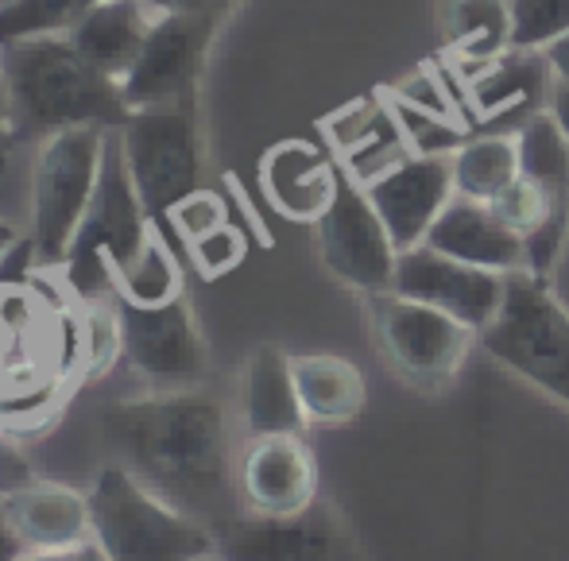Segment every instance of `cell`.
<instances>
[{"instance_id": "cell-1", "label": "cell", "mask_w": 569, "mask_h": 561, "mask_svg": "<svg viewBox=\"0 0 569 561\" xmlns=\"http://www.w3.org/2000/svg\"><path fill=\"white\" fill-rule=\"evenodd\" d=\"M101 442L109 461L218 539L244 515L229 411L206 383L109 403L101 411Z\"/></svg>"}, {"instance_id": "cell-2", "label": "cell", "mask_w": 569, "mask_h": 561, "mask_svg": "<svg viewBox=\"0 0 569 561\" xmlns=\"http://www.w3.org/2000/svg\"><path fill=\"white\" fill-rule=\"evenodd\" d=\"M16 143H43L67 128H124L132 109L117 78L78 54L70 36H39L0 47Z\"/></svg>"}, {"instance_id": "cell-3", "label": "cell", "mask_w": 569, "mask_h": 561, "mask_svg": "<svg viewBox=\"0 0 569 561\" xmlns=\"http://www.w3.org/2000/svg\"><path fill=\"white\" fill-rule=\"evenodd\" d=\"M90 515V539L113 561H202L218 554L210 527L171 508L117 461L101 464L93 477Z\"/></svg>"}, {"instance_id": "cell-4", "label": "cell", "mask_w": 569, "mask_h": 561, "mask_svg": "<svg viewBox=\"0 0 569 561\" xmlns=\"http://www.w3.org/2000/svg\"><path fill=\"white\" fill-rule=\"evenodd\" d=\"M488 357L569 407V314L542 276L519 268L503 276V302L480 330Z\"/></svg>"}, {"instance_id": "cell-5", "label": "cell", "mask_w": 569, "mask_h": 561, "mask_svg": "<svg viewBox=\"0 0 569 561\" xmlns=\"http://www.w3.org/2000/svg\"><path fill=\"white\" fill-rule=\"evenodd\" d=\"M109 128H67L39 143L31 171V252L39 263H67L98 190Z\"/></svg>"}, {"instance_id": "cell-6", "label": "cell", "mask_w": 569, "mask_h": 561, "mask_svg": "<svg viewBox=\"0 0 569 561\" xmlns=\"http://www.w3.org/2000/svg\"><path fill=\"white\" fill-rule=\"evenodd\" d=\"M151 237H156V224H151V213L143 210L140 194H136L132 174H128L120 132L109 128L98 190H93V202L82 218V229H78L67 263H62L67 279L86 294L93 287H109L113 291V271L124 268L128 260H136Z\"/></svg>"}, {"instance_id": "cell-7", "label": "cell", "mask_w": 569, "mask_h": 561, "mask_svg": "<svg viewBox=\"0 0 569 561\" xmlns=\"http://www.w3.org/2000/svg\"><path fill=\"white\" fill-rule=\"evenodd\" d=\"M117 132L128 159V174H132L136 194L151 213V221H163L182 198L202 190L198 187L202 182L198 106L140 109Z\"/></svg>"}, {"instance_id": "cell-8", "label": "cell", "mask_w": 569, "mask_h": 561, "mask_svg": "<svg viewBox=\"0 0 569 561\" xmlns=\"http://www.w3.org/2000/svg\"><path fill=\"white\" fill-rule=\"evenodd\" d=\"M221 23L226 16L218 12H159L140 59L120 82L128 109L198 106V86Z\"/></svg>"}, {"instance_id": "cell-9", "label": "cell", "mask_w": 569, "mask_h": 561, "mask_svg": "<svg viewBox=\"0 0 569 561\" xmlns=\"http://www.w3.org/2000/svg\"><path fill=\"white\" fill-rule=\"evenodd\" d=\"M117 318L120 357L148 383V391H182L210 383V344L182 294L163 307H132L117 299Z\"/></svg>"}, {"instance_id": "cell-10", "label": "cell", "mask_w": 569, "mask_h": 561, "mask_svg": "<svg viewBox=\"0 0 569 561\" xmlns=\"http://www.w3.org/2000/svg\"><path fill=\"white\" fill-rule=\"evenodd\" d=\"M315 224H318V252H322L326 268H330L341 283L357 287V291H368V294L391 291L399 248L391 244L388 224L380 221L372 198H368V190L360 187V182L341 174L330 210Z\"/></svg>"}, {"instance_id": "cell-11", "label": "cell", "mask_w": 569, "mask_h": 561, "mask_svg": "<svg viewBox=\"0 0 569 561\" xmlns=\"http://www.w3.org/2000/svg\"><path fill=\"white\" fill-rule=\"evenodd\" d=\"M376 333L391 364L415 383L450 380L469 349L472 330L453 314L396 291L376 294Z\"/></svg>"}, {"instance_id": "cell-12", "label": "cell", "mask_w": 569, "mask_h": 561, "mask_svg": "<svg viewBox=\"0 0 569 561\" xmlns=\"http://www.w3.org/2000/svg\"><path fill=\"white\" fill-rule=\"evenodd\" d=\"M226 561H352V542L333 508L315 500L291 515H244L218 539Z\"/></svg>"}, {"instance_id": "cell-13", "label": "cell", "mask_w": 569, "mask_h": 561, "mask_svg": "<svg viewBox=\"0 0 569 561\" xmlns=\"http://www.w3.org/2000/svg\"><path fill=\"white\" fill-rule=\"evenodd\" d=\"M391 291L403 294V299L446 310L457 322H465L469 330L480 333L503 302V271L477 268V263L435 252L430 244H419L399 252Z\"/></svg>"}, {"instance_id": "cell-14", "label": "cell", "mask_w": 569, "mask_h": 561, "mask_svg": "<svg viewBox=\"0 0 569 561\" xmlns=\"http://www.w3.org/2000/svg\"><path fill=\"white\" fill-rule=\"evenodd\" d=\"M368 198H372L380 221L388 224L391 244L399 252L419 248L427 240L430 224L450 206L453 190V163L442 156H411L391 163L376 179H368Z\"/></svg>"}, {"instance_id": "cell-15", "label": "cell", "mask_w": 569, "mask_h": 561, "mask_svg": "<svg viewBox=\"0 0 569 561\" xmlns=\"http://www.w3.org/2000/svg\"><path fill=\"white\" fill-rule=\"evenodd\" d=\"M240 503L252 515H291L318 500L315 453L302 434L248 438L237 461Z\"/></svg>"}, {"instance_id": "cell-16", "label": "cell", "mask_w": 569, "mask_h": 561, "mask_svg": "<svg viewBox=\"0 0 569 561\" xmlns=\"http://www.w3.org/2000/svg\"><path fill=\"white\" fill-rule=\"evenodd\" d=\"M0 511L23 550H74L93 534L90 492L59 480H20L0 492Z\"/></svg>"}, {"instance_id": "cell-17", "label": "cell", "mask_w": 569, "mask_h": 561, "mask_svg": "<svg viewBox=\"0 0 569 561\" xmlns=\"http://www.w3.org/2000/svg\"><path fill=\"white\" fill-rule=\"evenodd\" d=\"M435 252H446L453 260L477 263L488 271H519L527 263L523 256V237L511 229L508 221H500L488 202H472L465 194H453L450 206L438 213V221L430 224L427 240Z\"/></svg>"}, {"instance_id": "cell-18", "label": "cell", "mask_w": 569, "mask_h": 561, "mask_svg": "<svg viewBox=\"0 0 569 561\" xmlns=\"http://www.w3.org/2000/svg\"><path fill=\"white\" fill-rule=\"evenodd\" d=\"M240 422L248 438L302 434L307 427L291 357L276 344H260L248 357L244 375H240Z\"/></svg>"}, {"instance_id": "cell-19", "label": "cell", "mask_w": 569, "mask_h": 561, "mask_svg": "<svg viewBox=\"0 0 569 561\" xmlns=\"http://www.w3.org/2000/svg\"><path fill=\"white\" fill-rule=\"evenodd\" d=\"M260 182H263V194L271 198V206H276L283 218L318 221L330 210L341 174L333 171V163L315 143L287 140L263 156Z\"/></svg>"}, {"instance_id": "cell-20", "label": "cell", "mask_w": 569, "mask_h": 561, "mask_svg": "<svg viewBox=\"0 0 569 561\" xmlns=\"http://www.w3.org/2000/svg\"><path fill=\"white\" fill-rule=\"evenodd\" d=\"M156 16L159 8H151L148 0H101L74 23L70 43L90 67L124 82V74L136 67L143 43H148Z\"/></svg>"}, {"instance_id": "cell-21", "label": "cell", "mask_w": 569, "mask_h": 561, "mask_svg": "<svg viewBox=\"0 0 569 561\" xmlns=\"http://www.w3.org/2000/svg\"><path fill=\"white\" fill-rule=\"evenodd\" d=\"M291 368L307 422H349L360 414L368 388L352 360L315 352V357H291Z\"/></svg>"}, {"instance_id": "cell-22", "label": "cell", "mask_w": 569, "mask_h": 561, "mask_svg": "<svg viewBox=\"0 0 569 561\" xmlns=\"http://www.w3.org/2000/svg\"><path fill=\"white\" fill-rule=\"evenodd\" d=\"M519 174L531 179L555 206V218L569 224V140L550 112H535L519 132Z\"/></svg>"}, {"instance_id": "cell-23", "label": "cell", "mask_w": 569, "mask_h": 561, "mask_svg": "<svg viewBox=\"0 0 569 561\" xmlns=\"http://www.w3.org/2000/svg\"><path fill=\"white\" fill-rule=\"evenodd\" d=\"M519 179V143L508 136H485L457 151L453 190L472 202H492Z\"/></svg>"}, {"instance_id": "cell-24", "label": "cell", "mask_w": 569, "mask_h": 561, "mask_svg": "<svg viewBox=\"0 0 569 561\" xmlns=\"http://www.w3.org/2000/svg\"><path fill=\"white\" fill-rule=\"evenodd\" d=\"M113 294L132 302V307H163V302L179 299L182 271L171 248L159 237H151L136 260H128L124 268L113 271Z\"/></svg>"}, {"instance_id": "cell-25", "label": "cell", "mask_w": 569, "mask_h": 561, "mask_svg": "<svg viewBox=\"0 0 569 561\" xmlns=\"http://www.w3.org/2000/svg\"><path fill=\"white\" fill-rule=\"evenodd\" d=\"M547 90V67L542 59L531 54H516V59H503L488 70L477 82V106L488 117H511V112L531 109V101Z\"/></svg>"}, {"instance_id": "cell-26", "label": "cell", "mask_w": 569, "mask_h": 561, "mask_svg": "<svg viewBox=\"0 0 569 561\" xmlns=\"http://www.w3.org/2000/svg\"><path fill=\"white\" fill-rule=\"evenodd\" d=\"M101 0H0V47L39 36H70Z\"/></svg>"}, {"instance_id": "cell-27", "label": "cell", "mask_w": 569, "mask_h": 561, "mask_svg": "<svg viewBox=\"0 0 569 561\" xmlns=\"http://www.w3.org/2000/svg\"><path fill=\"white\" fill-rule=\"evenodd\" d=\"M450 36L472 59H496L511 43L508 0H453Z\"/></svg>"}, {"instance_id": "cell-28", "label": "cell", "mask_w": 569, "mask_h": 561, "mask_svg": "<svg viewBox=\"0 0 569 561\" xmlns=\"http://www.w3.org/2000/svg\"><path fill=\"white\" fill-rule=\"evenodd\" d=\"M508 12L516 51H539L569 36V0H508Z\"/></svg>"}, {"instance_id": "cell-29", "label": "cell", "mask_w": 569, "mask_h": 561, "mask_svg": "<svg viewBox=\"0 0 569 561\" xmlns=\"http://www.w3.org/2000/svg\"><path fill=\"white\" fill-rule=\"evenodd\" d=\"M167 218H171L174 232H179L187 244H194V240H202L206 232L221 229V224L229 221V213H226V202H221L213 190H194V194L182 198Z\"/></svg>"}, {"instance_id": "cell-30", "label": "cell", "mask_w": 569, "mask_h": 561, "mask_svg": "<svg viewBox=\"0 0 569 561\" xmlns=\"http://www.w3.org/2000/svg\"><path fill=\"white\" fill-rule=\"evenodd\" d=\"M190 252H194V263H198L202 276L218 279L244 260V237H240V232L226 221L221 229H213V232H206L202 240H194Z\"/></svg>"}, {"instance_id": "cell-31", "label": "cell", "mask_w": 569, "mask_h": 561, "mask_svg": "<svg viewBox=\"0 0 569 561\" xmlns=\"http://www.w3.org/2000/svg\"><path fill=\"white\" fill-rule=\"evenodd\" d=\"M442 112H427L419 106H411V112L403 109V136L411 140L415 156H442L457 143V128L442 124Z\"/></svg>"}, {"instance_id": "cell-32", "label": "cell", "mask_w": 569, "mask_h": 561, "mask_svg": "<svg viewBox=\"0 0 569 561\" xmlns=\"http://www.w3.org/2000/svg\"><path fill=\"white\" fill-rule=\"evenodd\" d=\"M151 8L159 12H218V16H229V8L237 0H148Z\"/></svg>"}, {"instance_id": "cell-33", "label": "cell", "mask_w": 569, "mask_h": 561, "mask_svg": "<svg viewBox=\"0 0 569 561\" xmlns=\"http://www.w3.org/2000/svg\"><path fill=\"white\" fill-rule=\"evenodd\" d=\"M550 117L558 120V128H562L569 140V82L566 78H558L555 90H550Z\"/></svg>"}, {"instance_id": "cell-34", "label": "cell", "mask_w": 569, "mask_h": 561, "mask_svg": "<svg viewBox=\"0 0 569 561\" xmlns=\"http://www.w3.org/2000/svg\"><path fill=\"white\" fill-rule=\"evenodd\" d=\"M547 67L555 70L558 78H566V82H569V36L555 39V43L547 47Z\"/></svg>"}, {"instance_id": "cell-35", "label": "cell", "mask_w": 569, "mask_h": 561, "mask_svg": "<svg viewBox=\"0 0 569 561\" xmlns=\"http://www.w3.org/2000/svg\"><path fill=\"white\" fill-rule=\"evenodd\" d=\"M12 140V117H8V90H4V74H0V167H4V151Z\"/></svg>"}, {"instance_id": "cell-36", "label": "cell", "mask_w": 569, "mask_h": 561, "mask_svg": "<svg viewBox=\"0 0 569 561\" xmlns=\"http://www.w3.org/2000/svg\"><path fill=\"white\" fill-rule=\"evenodd\" d=\"M16 554H23V547H20V539L12 534V527H8L4 511H0V561H12Z\"/></svg>"}, {"instance_id": "cell-37", "label": "cell", "mask_w": 569, "mask_h": 561, "mask_svg": "<svg viewBox=\"0 0 569 561\" xmlns=\"http://www.w3.org/2000/svg\"><path fill=\"white\" fill-rule=\"evenodd\" d=\"M70 561H113V558H109L106 550H101L93 539H86L82 547H74V550H70Z\"/></svg>"}, {"instance_id": "cell-38", "label": "cell", "mask_w": 569, "mask_h": 561, "mask_svg": "<svg viewBox=\"0 0 569 561\" xmlns=\"http://www.w3.org/2000/svg\"><path fill=\"white\" fill-rule=\"evenodd\" d=\"M12 561H70V550H23Z\"/></svg>"}, {"instance_id": "cell-39", "label": "cell", "mask_w": 569, "mask_h": 561, "mask_svg": "<svg viewBox=\"0 0 569 561\" xmlns=\"http://www.w3.org/2000/svg\"><path fill=\"white\" fill-rule=\"evenodd\" d=\"M20 244V232H16V224H8V221H0V260H4L12 248Z\"/></svg>"}, {"instance_id": "cell-40", "label": "cell", "mask_w": 569, "mask_h": 561, "mask_svg": "<svg viewBox=\"0 0 569 561\" xmlns=\"http://www.w3.org/2000/svg\"><path fill=\"white\" fill-rule=\"evenodd\" d=\"M202 561H226V558H218V554H210V558H202Z\"/></svg>"}]
</instances>
